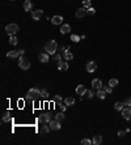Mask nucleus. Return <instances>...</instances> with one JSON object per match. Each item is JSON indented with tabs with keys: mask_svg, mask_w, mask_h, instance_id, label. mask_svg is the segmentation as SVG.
I'll return each instance as SVG.
<instances>
[{
	"mask_svg": "<svg viewBox=\"0 0 131 145\" xmlns=\"http://www.w3.org/2000/svg\"><path fill=\"white\" fill-rule=\"evenodd\" d=\"M39 98H41V90L37 89V88H32V89H29V92H28L25 100L37 101V100H39Z\"/></svg>",
	"mask_w": 131,
	"mask_h": 145,
	"instance_id": "nucleus-1",
	"label": "nucleus"
},
{
	"mask_svg": "<svg viewBox=\"0 0 131 145\" xmlns=\"http://www.w3.org/2000/svg\"><path fill=\"white\" fill-rule=\"evenodd\" d=\"M56 48H58V44H56V42H55L54 39L53 40H49V42L45 44V51H46L47 54H50V55H54Z\"/></svg>",
	"mask_w": 131,
	"mask_h": 145,
	"instance_id": "nucleus-2",
	"label": "nucleus"
},
{
	"mask_svg": "<svg viewBox=\"0 0 131 145\" xmlns=\"http://www.w3.org/2000/svg\"><path fill=\"white\" fill-rule=\"evenodd\" d=\"M19 67L21 69H29L30 68V62H29V59H26L25 56H20L19 58Z\"/></svg>",
	"mask_w": 131,
	"mask_h": 145,
	"instance_id": "nucleus-3",
	"label": "nucleus"
},
{
	"mask_svg": "<svg viewBox=\"0 0 131 145\" xmlns=\"http://www.w3.org/2000/svg\"><path fill=\"white\" fill-rule=\"evenodd\" d=\"M5 32L8 33V36H16V33L19 32V25L16 24H8L5 26Z\"/></svg>",
	"mask_w": 131,
	"mask_h": 145,
	"instance_id": "nucleus-4",
	"label": "nucleus"
},
{
	"mask_svg": "<svg viewBox=\"0 0 131 145\" xmlns=\"http://www.w3.org/2000/svg\"><path fill=\"white\" fill-rule=\"evenodd\" d=\"M85 69H87L88 73H93L96 69H97V64H96L94 62H88L87 66H85Z\"/></svg>",
	"mask_w": 131,
	"mask_h": 145,
	"instance_id": "nucleus-5",
	"label": "nucleus"
},
{
	"mask_svg": "<svg viewBox=\"0 0 131 145\" xmlns=\"http://www.w3.org/2000/svg\"><path fill=\"white\" fill-rule=\"evenodd\" d=\"M43 16V10L42 9H38V10H34V12H32V18L36 20V21H39L42 18Z\"/></svg>",
	"mask_w": 131,
	"mask_h": 145,
	"instance_id": "nucleus-6",
	"label": "nucleus"
},
{
	"mask_svg": "<svg viewBox=\"0 0 131 145\" xmlns=\"http://www.w3.org/2000/svg\"><path fill=\"white\" fill-rule=\"evenodd\" d=\"M49 124H50V128L53 130V131H58V130H60V127H62L60 126V122L56 120V119L55 120H50Z\"/></svg>",
	"mask_w": 131,
	"mask_h": 145,
	"instance_id": "nucleus-7",
	"label": "nucleus"
},
{
	"mask_svg": "<svg viewBox=\"0 0 131 145\" xmlns=\"http://www.w3.org/2000/svg\"><path fill=\"white\" fill-rule=\"evenodd\" d=\"M41 123H50V120H51V115L50 114H42V115H39V119H38Z\"/></svg>",
	"mask_w": 131,
	"mask_h": 145,
	"instance_id": "nucleus-8",
	"label": "nucleus"
},
{
	"mask_svg": "<svg viewBox=\"0 0 131 145\" xmlns=\"http://www.w3.org/2000/svg\"><path fill=\"white\" fill-rule=\"evenodd\" d=\"M85 93H87V88H85L84 85L80 84V85H77V86H76V94H79L80 97H83Z\"/></svg>",
	"mask_w": 131,
	"mask_h": 145,
	"instance_id": "nucleus-9",
	"label": "nucleus"
},
{
	"mask_svg": "<svg viewBox=\"0 0 131 145\" xmlns=\"http://www.w3.org/2000/svg\"><path fill=\"white\" fill-rule=\"evenodd\" d=\"M87 14V8H79L77 10H76V13H75V16L77 17V18H83V17Z\"/></svg>",
	"mask_w": 131,
	"mask_h": 145,
	"instance_id": "nucleus-10",
	"label": "nucleus"
},
{
	"mask_svg": "<svg viewBox=\"0 0 131 145\" xmlns=\"http://www.w3.org/2000/svg\"><path fill=\"white\" fill-rule=\"evenodd\" d=\"M38 59H39V62H41V63H47L50 60V56H49L47 52H41V54H39V56H38Z\"/></svg>",
	"mask_w": 131,
	"mask_h": 145,
	"instance_id": "nucleus-11",
	"label": "nucleus"
},
{
	"mask_svg": "<svg viewBox=\"0 0 131 145\" xmlns=\"http://www.w3.org/2000/svg\"><path fill=\"white\" fill-rule=\"evenodd\" d=\"M122 115H123V119L130 120V119H131V108H130V107L123 108V110H122Z\"/></svg>",
	"mask_w": 131,
	"mask_h": 145,
	"instance_id": "nucleus-12",
	"label": "nucleus"
},
{
	"mask_svg": "<svg viewBox=\"0 0 131 145\" xmlns=\"http://www.w3.org/2000/svg\"><path fill=\"white\" fill-rule=\"evenodd\" d=\"M101 88H102L101 80H98V78L92 80V89H101Z\"/></svg>",
	"mask_w": 131,
	"mask_h": 145,
	"instance_id": "nucleus-13",
	"label": "nucleus"
},
{
	"mask_svg": "<svg viewBox=\"0 0 131 145\" xmlns=\"http://www.w3.org/2000/svg\"><path fill=\"white\" fill-rule=\"evenodd\" d=\"M62 21H63V17L62 16H54L53 18H51V22H53L54 25H60Z\"/></svg>",
	"mask_w": 131,
	"mask_h": 145,
	"instance_id": "nucleus-14",
	"label": "nucleus"
},
{
	"mask_svg": "<svg viewBox=\"0 0 131 145\" xmlns=\"http://www.w3.org/2000/svg\"><path fill=\"white\" fill-rule=\"evenodd\" d=\"M71 32V26L68 25V24H63L60 26V33L62 34H67V33H70Z\"/></svg>",
	"mask_w": 131,
	"mask_h": 145,
	"instance_id": "nucleus-15",
	"label": "nucleus"
},
{
	"mask_svg": "<svg viewBox=\"0 0 131 145\" xmlns=\"http://www.w3.org/2000/svg\"><path fill=\"white\" fill-rule=\"evenodd\" d=\"M63 56H64V59H66V60H72V59H73V54L71 52V50L68 48V47H67V50L64 51Z\"/></svg>",
	"mask_w": 131,
	"mask_h": 145,
	"instance_id": "nucleus-16",
	"label": "nucleus"
},
{
	"mask_svg": "<svg viewBox=\"0 0 131 145\" xmlns=\"http://www.w3.org/2000/svg\"><path fill=\"white\" fill-rule=\"evenodd\" d=\"M32 8H33V3L30 2V0H25L24 2V10L29 12V10H32Z\"/></svg>",
	"mask_w": 131,
	"mask_h": 145,
	"instance_id": "nucleus-17",
	"label": "nucleus"
},
{
	"mask_svg": "<svg viewBox=\"0 0 131 145\" xmlns=\"http://www.w3.org/2000/svg\"><path fill=\"white\" fill-rule=\"evenodd\" d=\"M7 56L11 58V59H15V58H19V56H21V55H20V51H8V52H7Z\"/></svg>",
	"mask_w": 131,
	"mask_h": 145,
	"instance_id": "nucleus-18",
	"label": "nucleus"
},
{
	"mask_svg": "<svg viewBox=\"0 0 131 145\" xmlns=\"http://www.w3.org/2000/svg\"><path fill=\"white\" fill-rule=\"evenodd\" d=\"M96 96H97V98H100V100H105V97H106V92L104 90V88H101L98 89V92L96 93Z\"/></svg>",
	"mask_w": 131,
	"mask_h": 145,
	"instance_id": "nucleus-19",
	"label": "nucleus"
},
{
	"mask_svg": "<svg viewBox=\"0 0 131 145\" xmlns=\"http://www.w3.org/2000/svg\"><path fill=\"white\" fill-rule=\"evenodd\" d=\"M58 69H59V71H67V69H68V63L59 62L58 63Z\"/></svg>",
	"mask_w": 131,
	"mask_h": 145,
	"instance_id": "nucleus-20",
	"label": "nucleus"
},
{
	"mask_svg": "<svg viewBox=\"0 0 131 145\" xmlns=\"http://www.w3.org/2000/svg\"><path fill=\"white\" fill-rule=\"evenodd\" d=\"M102 142V136L101 135H96L94 137H93V144L94 145H100Z\"/></svg>",
	"mask_w": 131,
	"mask_h": 145,
	"instance_id": "nucleus-21",
	"label": "nucleus"
},
{
	"mask_svg": "<svg viewBox=\"0 0 131 145\" xmlns=\"http://www.w3.org/2000/svg\"><path fill=\"white\" fill-rule=\"evenodd\" d=\"M62 101H63V98H62L60 96H54V98H53V102L55 103L56 106H59L62 103Z\"/></svg>",
	"mask_w": 131,
	"mask_h": 145,
	"instance_id": "nucleus-22",
	"label": "nucleus"
},
{
	"mask_svg": "<svg viewBox=\"0 0 131 145\" xmlns=\"http://www.w3.org/2000/svg\"><path fill=\"white\" fill-rule=\"evenodd\" d=\"M64 103L67 106H72L73 103H75V98H72V97H67L66 100H64Z\"/></svg>",
	"mask_w": 131,
	"mask_h": 145,
	"instance_id": "nucleus-23",
	"label": "nucleus"
},
{
	"mask_svg": "<svg viewBox=\"0 0 131 145\" xmlns=\"http://www.w3.org/2000/svg\"><path fill=\"white\" fill-rule=\"evenodd\" d=\"M83 7L84 8H90L92 7V0H83Z\"/></svg>",
	"mask_w": 131,
	"mask_h": 145,
	"instance_id": "nucleus-24",
	"label": "nucleus"
},
{
	"mask_svg": "<svg viewBox=\"0 0 131 145\" xmlns=\"http://www.w3.org/2000/svg\"><path fill=\"white\" fill-rule=\"evenodd\" d=\"M2 120L5 122V123H7V122H9V120H11V114H9V112H4L3 116H2Z\"/></svg>",
	"mask_w": 131,
	"mask_h": 145,
	"instance_id": "nucleus-25",
	"label": "nucleus"
},
{
	"mask_svg": "<svg viewBox=\"0 0 131 145\" xmlns=\"http://www.w3.org/2000/svg\"><path fill=\"white\" fill-rule=\"evenodd\" d=\"M114 108L117 110V111H122V110H123V103L122 102H115Z\"/></svg>",
	"mask_w": 131,
	"mask_h": 145,
	"instance_id": "nucleus-26",
	"label": "nucleus"
},
{
	"mask_svg": "<svg viewBox=\"0 0 131 145\" xmlns=\"http://www.w3.org/2000/svg\"><path fill=\"white\" fill-rule=\"evenodd\" d=\"M41 98H43V100H49V92L42 89L41 90Z\"/></svg>",
	"mask_w": 131,
	"mask_h": 145,
	"instance_id": "nucleus-27",
	"label": "nucleus"
},
{
	"mask_svg": "<svg viewBox=\"0 0 131 145\" xmlns=\"http://www.w3.org/2000/svg\"><path fill=\"white\" fill-rule=\"evenodd\" d=\"M81 37H79L77 34H71V40L72 42H80Z\"/></svg>",
	"mask_w": 131,
	"mask_h": 145,
	"instance_id": "nucleus-28",
	"label": "nucleus"
},
{
	"mask_svg": "<svg viewBox=\"0 0 131 145\" xmlns=\"http://www.w3.org/2000/svg\"><path fill=\"white\" fill-rule=\"evenodd\" d=\"M55 119H56V120H59V122L63 120V119H64V114H63V111L56 114V115H55Z\"/></svg>",
	"mask_w": 131,
	"mask_h": 145,
	"instance_id": "nucleus-29",
	"label": "nucleus"
},
{
	"mask_svg": "<svg viewBox=\"0 0 131 145\" xmlns=\"http://www.w3.org/2000/svg\"><path fill=\"white\" fill-rule=\"evenodd\" d=\"M9 43L12 44V46L17 44V37H16V36H11V38H9Z\"/></svg>",
	"mask_w": 131,
	"mask_h": 145,
	"instance_id": "nucleus-30",
	"label": "nucleus"
},
{
	"mask_svg": "<svg viewBox=\"0 0 131 145\" xmlns=\"http://www.w3.org/2000/svg\"><path fill=\"white\" fill-rule=\"evenodd\" d=\"M109 85L114 88V86L118 85V80H117V78H110V80H109Z\"/></svg>",
	"mask_w": 131,
	"mask_h": 145,
	"instance_id": "nucleus-31",
	"label": "nucleus"
},
{
	"mask_svg": "<svg viewBox=\"0 0 131 145\" xmlns=\"http://www.w3.org/2000/svg\"><path fill=\"white\" fill-rule=\"evenodd\" d=\"M81 144L83 145H90V144H93V140H89V138H83Z\"/></svg>",
	"mask_w": 131,
	"mask_h": 145,
	"instance_id": "nucleus-32",
	"label": "nucleus"
},
{
	"mask_svg": "<svg viewBox=\"0 0 131 145\" xmlns=\"http://www.w3.org/2000/svg\"><path fill=\"white\" fill-rule=\"evenodd\" d=\"M102 88H104V90H105L106 93H111V92H113V86H110L109 84L105 85V86H102Z\"/></svg>",
	"mask_w": 131,
	"mask_h": 145,
	"instance_id": "nucleus-33",
	"label": "nucleus"
},
{
	"mask_svg": "<svg viewBox=\"0 0 131 145\" xmlns=\"http://www.w3.org/2000/svg\"><path fill=\"white\" fill-rule=\"evenodd\" d=\"M85 94H87L88 98H92L93 96H96V93H94L93 90H87V93H85Z\"/></svg>",
	"mask_w": 131,
	"mask_h": 145,
	"instance_id": "nucleus-34",
	"label": "nucleus"
},
{
	"mask_svg": "<svg viewBox=\"0 0 131 145\" xmlns=\"http://www.w3.org/2000/svg\"><path fill=\"white\" fill-rule=\"evenodd\" d=\"M87 13L92 16V14H94V13H96V9H94L93 7H90V8H88V9H87Z\"/></svg>",
	"mask_w": 131,
	"mask_h": 145,
	"instance_id": "nucleus-35",
	"label": "nucleus"
},
{
	"mask_svg": "<svg viewBox=\"0 0 131 145\" xmlns=\"http://www.w3.org/2000/svg\"><path fill=\"white\" fill-rule=\"evenodd\" d=\"M123 105H126V106H128V107L131 106V98H130V97H127L126 100L123 101Z\"/></svg>",
	"mask_w": 131,
	"mask_h": 145,
	"instance_id": "nucleus-36",
	"label": "nucleus"
},
{
	"mask_svg": "<svg viewBox=\"0 0 131 145\" xmlns=\"http://www.w3.org/2000/svg\"><path fill=\"white\" fill-rule=\"evenodd\" d=\"M51 128H50V126H43L42 127V130H41V132H43V133H46V132H49Z\"/></svg>",
	"mask_w": 131,
	"mask_h": 145,
	"instance_id": "nucleus-37",
	"label": "nucleus"
},
{
	"mask_svg": "<svg viewBox=\"0 0 131 145\" xmlns=\"http://www.w3.org/2000/svg\"><path fill=\"white\" fill-rule=\"evenodd\" d=\"M53 59H54L55 62H62V56L58 55V54H54V58H53Z\"/></svg>",
	"mask_w": 131,
	"mask_h": 145,
	"instance_id": "nucleus-38",
	"label": "nucleus"
},
{
	"mask_svg": "<svg viewBox=\"0 0 131 145\" xmlns=\"http://www.w3.org/2000/svg\"><path fill=\"white\" fill-rule=\"evenodd\" d=\"M59 107H60V110H62V111H66V108H67V105H63V103H60V105H59Z\"/></svg>",
	"mask_w": 131,
	"mask_h": 145,
	"instance_id": "nucleus-39",
	"label": "nucleus"
},
{
	"mask_svg": "<svg viewBox=\"0 0 131 145\" xmlns=\"http://www.w3.org/2000/svg\"><path fill=\"white\" fill-rule=\"evenodd\" d=\"M126 133H127L126 131H119V132H118V136H119V137H123L124 135H126Z\"/></svg>",
	"mask_w": 131,
	"mask_h": 145,
	"instance_id": "nucleus-40",
	"label": "nucleus"
},
{
	"mask_svg": "<svg viewBox=\"0 0 131 145\" xmlns=\"http://www.w3.org/2000/svg\"><path fill=\"white\" fill-rule=\"evenodd\" d=\"M11 2H15V0H11Z\"/></svg>",
	"mask_w": 131,
	"mask_h": 145,
	"instance_id": "nucleus-41",
	"label": "nucleus"
}]
</instances>
